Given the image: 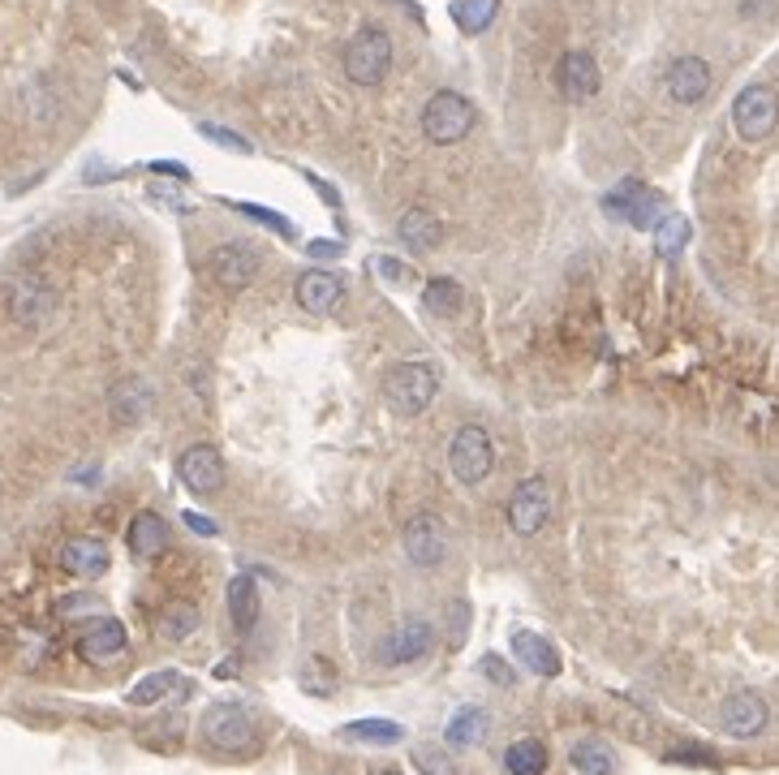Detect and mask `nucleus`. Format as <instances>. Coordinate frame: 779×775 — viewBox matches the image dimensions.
<instances>
[{"mask_svg":"<svg viewBox=\"0 0 779 775\" xmlns=\"http://www.w3.org/2000/svg\"><path fill=\"white\" fill-rule=\"evenodd\" d=\"M440 392V371L431 362H401L384 379V401L401 418H418Z\"/></svg>","mask_w":779,"mask_h":775,"instance_id":"f257e3e1","label":"nucleus"},{"mask_svg":"<svg viewBox=\"0 0 779 775\" xmlns=\"http://www.w3.org/2000/svg\"><path fill=\"white\" fill-rule=\"evenodd\" d=\"M344 78L357 87H379L392 70V39L379 26H362L349 43H344Z\"/></svg>","mask_w":779,"mask_h":775,"instance_id":"f03ea898","label":"nucleus"},{"mask_svg":"<svg viewBox=\"0 0 779 775\" xmlns=\"http://www.w3.org/2000/svg\"><path fill=\"white\" fill-rule=\"evenodd\" d=\"M603 212H607L612 221H625V224H633V228H651V233H655V224L668 216V212H664V195L651 190V186L638 182V177L616 182V186L603 195Z\"/></svg>","mask_w":779,"mask_h":775,"instance_id":"7ed1b4c3","label":"nucleus"},{"mask_svg":"<svg viewBox=\"0 0 779 775\" xmlns=\"http://www.w3.org/2000/svg\"><path fill=\"white\" fill-rule=\"evenodd\" d=\"M474 121H478V112L461 91H436L423 109V134L436 147H452L474 129Z\"/></svg>","mask_w":779,"mask_h":775,"instance_id":"20e7f679","label":"nucleus"},{"mask_svg":"<svg viewBox=\"0 0 779 775\" xmlns=\"http://www.w3.org/2000/svg\"><path fill=\"white\" fill-rule=\"evenodd\" d=\"M448 470H452V478L461 483V487H478L491 470H495V448H491V436L478 427V423H469V427H461L452 443H448Z\"/></svg>","mask_w":779,"mask_h":775,"instance_id":"39448f33","label":"nucleus"},{"mask_svg":"<svg viewBox=\"0 0 779 775\" xmlns=\"http://www.w3.org/2000/svg\"><path fill=\"white\" fill-rule=\"evenodd\" d=\"M203 741L221 754H246L254 746V720L237 702H216L203 711Z\"/></svg>","mask_w":779,"mask_h":775,"instance_id":"423d86ee","label":"nucleus"},{"mask_svg":"<svg viewBox=\"0 0 779 775\" xmlns=\"http://www.w3.org/2000/svg\"><path fill=\"white\" fill-rule=\"evenodd\" d=\"M732 125H737V134H741L745 142L771 138L779 125V96L771 87H763V83L745 87V91L732 100Z\"/></svg>","mask_w":779,"mask_h":775,"instance_id":"0eeeda50","label":"nucleus"},{"mask_svg":"<svg viewBox=\"0 0 779 775\" xmlns=\"http://www.w3.org/2000/svg\"><path fill=\"white\" fill-rule=\"evenodd\" d=\"M4 307H9V320H17L22 328H39L52 311H56V293L43 276L35 272H22L9 280V293H4Z\"/></svg>","mask_w":779,"mask_h":775,"instance_id":"6e6552de","label":"nucleus"},{"mask_svg":"<svg viewBox=\"0 0 779 775\" xmlns=\"http://www.w3.org/2000/svg\"><path fill=\"white\" fill-rule=\"evenodd\" d=\"M548 517H552V496H548V478H522L517 483V491H513V500H508V526L522 535V539H530V535H539L543 526H548Z\"/></svg>","mask_w":779,"mask_h":775,"instance_id":"1a4fd4ad","label":"nucleus"},{"mask_svg":"<svg viewBox=\"0 0 779 775\" xmlns=\"http://www.w3.org/2000/svg\"><path fill=\"white\" fill-rule=\"evenodd\" d=\"M263 267V250L250 246V241H228V246H216L212 259H208V272L212 280L224 285V289H246Z\"/></svg>","mask_w":779,"mask_h":775,"instance_id":"9d476101","label":"nucleus"},{"mask_svg":"<svg viewBox=\"0 0 779 775\" xmlns=\"http://www.w3.org/2000/svg\"><path fill=\"white\" fill-rule=\"evenodd\" d=\"M436 642V625L423 621V616H410L401 621L384 642H379V660L388 667H405V664H418Z\"/></svg>","mask_w":779,"mask_h":775,"instance_id":"9b49d317","label":"nucleus"},{"mask_svg":"<svg viewBox=\"0 0 779 775\" xmlns=\"http://www.w3.org/2000/svg\"><path fill=\"white\" fill-rule=\"evenodd\" d=\"M401 543H405V555H410L418 568H440V564H444V555H448L444 522H440L436 513H418V517H410V522H405Z\"/></svg>","mask_w":779,"mask_h":775,"instance_id":"f8f14e48","label":"nucleus"},{"mask_svg":"<svg viewBox=\"0 0 779 775\" xmlns=\"http://www.w3.org/2000/svg\"><path fill=\"white\" fill-rule=\"evenodd\" d=\"M177 478L194 491V496H216L224 483V457L212 443H190L177 457Z\"/></svg>","mask_w":779,"mask_h":775,"instance_id":"ddd939ff","label":"nucleus"},{"mask_svg":"<svg viewBox=\"0 0 779 775\" xmlns=\"http://www.w3.org/2000/svg\"><path fill=\"white\" fill-rule=\"evenodd\" d=\"M767 724H771V711H767V702H763L758 693H750V689L724 698V707H719V728H724L728 737H737V741H754Z\"/></svg>","mask_w":779,"mask_h":775,"instance_id":"4468645a","label":"nucleus"},{"mask_svg":"<svg viewBox=\"0 0 779 775\" xmlns=\"http://www.w3.org/2000/svg\"><path fill=\"white\" fill-rule=\"evenodd\" d=\"M293 293H298V307H302V311H311V315H332L336 307L344 302V280H340L336 272L311 267V272L298 276Z\"/></svg>","mask_w":779,"mask_h":775,"instance_id":"2eb2a0df","label":"nucleus"},{"mask_svg":"<svg viewBox=\"0 0 779 775\" xmlns=\"http://www.w3.org/2000/svg\"><path fill=\"white\" fill-rule=\"evenodd\" d=\"M664 83H668V96L676 104H702L711 91V65L702 57H676Z\"/></svg>","mask_w":779,"mask_h":775,"instance_id":"dca6fc26","label":"nucleus"},{"mask_svg":"<svg viewBox=\"0 0 779 775\" xmlns=\"http://www.w3.org/2000/svg\"><path fill=\"white\" fill-rule=\"evenodd\" d=\"M61 568L91 582V577H104L109 573V543L96 539V535H74L61 543Z\"/></svg>","mask_w":779,"mask_h":775,"instance_id":"f3484780","label":"nucleus"},{"mask_svg":"<svg viewBox=\"0 0 779 775\" xmlns=\"http://www.w3.org/2000/svg\"><path fill=\"white\" fill-rule=\"evenodd\" d=\"M560 91L568 96V100H590V96H599V61L590 57V52H564L560 57Z\"/></svg>","mask_w":779,"mask_h":775,"instance_id":"a211bd4d","label":"nucleus"},{"mask_svg":"<svg viewBox=\"0 0 779 775\" xmlns=\"http://www.w3.org/2000/svg\"><path fill=\"white\" fill-rule=\"evenodd\" d=\"M125 651V625L121 621H91L87 629H83V638H78V655L87 660V664H104V660H116Z\"/></svg>","mask_w":779,"mask_h":775,"instance_id":"6ab92c4d","label":"nucleus"},{"mask_svg":"<svg viewBox=\"0 0 779 775\" xmlns=\"http://www.w3.org/2000/svg\"><path fill=\"white\" fill-rule=\"evenodd\" d=\"M125 548L134 560H155L168 552V522L160 513H138L125 530Z\"/></svg>","mask_w":779,"mask_h":775,"instance_id":"aec40b11","label":"nucleus"},{"mask_svg":"<svg viewBox=\"0 0 779 775\" xmlns=\"http://www.w3.org/2000/svg\"><path fill=\"white\" fill-rule=\"evenodd\" d=\"M513 655L522 660V664L530 667L535 676H560V655H556V647L543 638V634H530V629H517L513 634Z\"/></svg>","mask_w":779,"mask_h":775,"instance_id":"412c9836","label":"nucleus"},{"mask_svg":"<svg viewBox=\"0 0 779 775\" xmlns=\"http://www.w3.org/2000/svg\"><path fill=\"white\" fill-rule=\"evenodd\" d=\"M397 233H401V241H405L410 250H436V246L444 241V224H440V216H431L427 208H410V212L397 221Z\"/></svg>","mask_w":779,"mask_h":775,"instance_id":"4be33fe9","label":"nucleus"},{"mask_svg":"<svg viewBox=\"0 0 779 775\" xmlns=\"http://www.w3.org/2000/svg\"><path fill=\"white\" fill-rule=\"evenodd\" d=\"M482 737H487V711H482V707H461V711H452V720H448V728H444L448 750H474Z\"/></svg>","mask_w":779,"mask_h":775,"instance_id":"5701e85b","label":"nucleus"},{"mask_svg":"<svg viewBox=\"0 0 779 775\" xmlns=\"http://www.w3.org/2000/svg\"><path fill=\"white\" fill-rule=\"evenodd\" d=\"M461 307H465V289H461V280H452V276L427 280V289H423V311H427L431 320H456Z\"/></svg>","mask_w":779,"mask_h":775,"instance_id":"b1692460","label":"nucleus"},{"mask_svg":"<svg viewBox=\"0 0 779 775\" xmlns=\"http://www.w3.org/2000/svg\"><path fill=\"white\" fill-rule=\"evenodd\" d=\"M147 410H151V388H147V379H125V384L112 392V418H116V423L134 427V423L147 418Z\"/></svg>","mask_w":779,"mask_h":775,"instance_id":"393cba45","label":"nucleus"},{"mask_svg":"<svg viewBox=\"0 0 779 775\" xmlns=\"http://www.w3.org/2000/svg\"><path fill=\"white\" fill-rule=\"evenodd\" d=\"M228 616H233V625H237L241 634L254 629V621H259V586H254L250 573H237V577L228 582Z\"/></svg>","mask_w":779,"mask_h":775,"instance_id":"a878e982","label":"nucleus"},{"mask_svg":"<svg viewBox=\"0 0 779 775\" xmlns=\"http://www.w3.org/2000/svg\"><path fill=\"white\" fill-rule=\"evenodd\" d=\"M344 741H362V746H397L405 741V728L397 720H353L340 728Z\"/></svg>","mask_w":779,"mask_h":775,"instance_id":"bb28decb","label":"nucleus"},{"mask_svg":"<svg viewBox=\"0 0 779 775\" xmlns=\"http://www.w3.org/2000/svg\"><path fill=\"white\" fill-rule=\"evenodd\" d=\"M452 22L461 35H482L500 17V0H452Z\"/></svg>","mask_w":779,"mask_h":775,"instance_id":"cd10ccee","label":"nucleus"},{"mask_svg":"<svg viewBox=\"0 0 779 775\" xmlns=\"http://www.w3.org/2000/svg\"><path fill=\"white\" fill-rule=\"evenodd\" d=\"M568 763H573L581 775H616V754H612V746L599 741V737L577 741L573 754H568Z\"/></svg>","mask_w":779,"mask_h":775,"instance_id":"c85d7f7f","label":"nucleus"},{"mask_svg":"<svg viewBox=\"0 0 779 775\" xmlns=\"http://www.w3.org/2000/svg\"><path fill=\"white\" fill-rule=\"evenodd\" d=\"M504 767L508 775H543L548 772V746L539 737H522L504 750Z\"/></svg>","mask_w":779,"mask_h":775,"instance_id":"c756f323","label":"nucleus"},{"mask_svg":"<svg viewBox=\"0 0 779 775\" xmlns=\"http://www.w3.org/2000/svg\"><path fill=\"white\" fill-rule=\"evenodd\" d=\"M160 638H168V642H186L194 629H199V608L194 603H186V599H177V603H168L164 612H160Z\"/></svg>","mask_w":779,"mask_h":775,"instance_id":"7c9ffc66","label":"nucleus"},{"mask_svg":"<svg viewBox=\"0 0 779 775\" xmlns=\"http://www.w3.org/2000/svg\"><path fill=\"white\" fill-rule=\"evenodd\" d=\"M177 672L173 667H164V672H151V676H142L134 689H129V707H155V702H164L173 689H177Z\"/></svg>","mask_w":779,"mask_h":775,"instance_id":"2f4dec72","label":"nucleus"},{"mask_svg":"<svg viewBox=\"0 0 779 775\" xmlns=\"http://www.w3.org/2000/svg\"><path fill=\"white\" fill-rule=\"evenodd\" d=\"M684 241H689V221H684V216L668 212L664 221L655 224V246H659V254H680Z\"/></svg>","mask_w":779,"mask_h":775,"instance_id":"473e14b6","label":"nucleus"},{"mask_svg":"<svg viewBox=\"0 0 779 775\" xmlns=\"http://www.w3.org/2000/svg\"><path fill=\"white\" fill-rule=\"evenodd\" d=\"M414 767L423 775H456L452 754L440 750V746H418V750H414Z\"/></svg>","mask_w":779,"mask_h":775,"instance_id":"72a5a7b5","label":"nucleus"},{"mask_svg":"<svg viewBox=\"0 0 779 775\" xmlns=\"http://www.w3.org/2000/svg\"><path fill=\"white\" fill-rule=\"evenodd\" d=\"M233 212H241V216H250L254 224H263V228H272L276 237H293V224L285 221L280 212H272V208H254V203H228Z\"/></svg>","mask_w":779,"mask_h":775,"instance_id":"f704fd0d","label":"nucleus"},{"mask_svg":"<svg viewBox=\"0 0 779 775\" xmlns=\"http://www.w3.org/2000/svg\"><path fill=\"white\" fill-rule=\"evenodd\" d=\"M199 134H203L208 142H221V147H228V151H237V155H246V151H250V142H246L241 134L224 129V125H216V121H203V125H199Z\"/></svg>","mask_w":779,"mask_h":775,"instance_id":"c9c22d12","label":"nucleus"},{"mask_svg":"<svg viewBox=\"0 0 779 775\" xmlns=\"http://www.w3.org/2000/svg\"><path fill=\"white\" fill-rule=\"evenodd\" d=\"M482 672H487V680H495V685H513V672H508V664H504L500 655H487V660H482Z\"/></svg>","mask_w":779,"mask_h":775,"instance_id":"e433bc0d","label":"nucleus"},{"mask_svg":"<svg viewBox=\"0 0 779 775\" xmlns=\"http://www.w3.org/2000/svg\"><path fill=\"white\" fill-rule=\"evenodd\" d=\"M186 526H190L194 535H203V539H212V535H221V526H216L212 517H203V513H186Z\"/></svg>","mask_w":779,"mask_h":775,"instance_id":"4c0bfd02","label":"nucleus"},{"mask_svg":"<svg viewBox=\"0 0 779 775\" xmlns=\"http://www.w3.org/2000/svg\"><path fill=\"white\" fill-rule=\"evenodd\" d=\"M375 272H379V276H388V280H405V276H410V267H405V263H397V259H375Z\"/></svg>","mask_w":779,"mask_h":775,"instance_id":"58836bf2","label":"nucleus"},{"mask_svg":"<svg viewBox=\"0 0 779 775\" xmlns=\"http://www.w3.org/2000/svg\"><path fill=\"white\" fill-rule=\"evenodd\" d=\"M306 254H311V259H336V254H344V250H340V241H311Z\"/></svg>","mask_w":779,"mask_h":775,"instance_id":"ea45409f","label":"nucleus"},{"mask_svg":"<svg viewBox=\"0 0 779 775\" xmlns=\"http://www.w3.org/2000/svg\"><path fill=\"white\" fill-rule=\"evenodd\" d=\"M151 173H168V177L190 182V168H186V164H168V160H155V164H151Z\"/></svg>","mask_w":779,"mask_h":775,"instance_id":"a19ab883","label":"nucleus"},{"mask_svg":"<svg viewBox=\"0 0 779 775\" xmlns=\"http://www.w3.org/2000/svg\"><path fill=\"white\" fill-rule=\"evenodd\" d=\"M306 177H311V186H315V190H319V195H324V199H328L332 208H340V195H336V190L328 186V182H324V177H315V173H306Z\"/></svg>","mask_w":779,"mask_h":775,"instance_id":"79ce46f5","label":"nucleus"},{"mask_svg":"<svg viewBox=\"0 0 779 775\" xmlns=\"http://www.w3.org/2000/svg\"><path fill=\"white\" fill-rule=\"evenodd\" d=\"M379 775H401V772H379Z\"/></svg>","mask_w":779,"mask_h":775,"instance_id":"37998d69","label":"nucleus"}]
</instances>
